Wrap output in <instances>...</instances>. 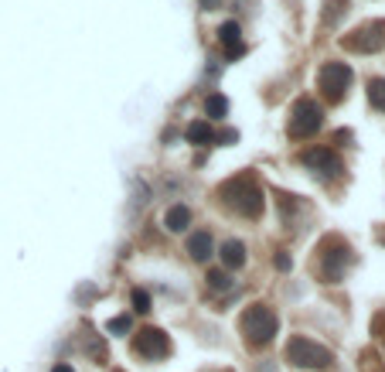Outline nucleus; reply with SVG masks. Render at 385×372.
Wrapping results in <instances>:
<instances>
[{"label":"nucleus","instance_id":"nucleus-1","mask_svg":"<svg viewBox=\"0 0 385 372\" xmlns=\"http://www.w3.org/2000/svg\"><path fill=\"white\" fill-rule=\"evenodd\" d=\"M218 198L229 205L232 212L246 215V219H259L262 215V188L256 185V178L249 174H235L225 185L218 188Z\"/></svg>","mask_w":385,"mask_h":372},{"label":"nucleus","instance_id":"nucleus-2","mask_svg":"<svg viewBox=\"0 0 385 372\" xmlns=\"http://www.w3.org/2000/svg\"><path fill=\"white\" fill-rule=\"evenodd\" d=\"M276 328H280V321H276V315L266 304L246 308V315H242V335H246L249 345H266L276 335Z\"/></svg>","mask_w":385,"mask_h":372},{"label":"nucleus","instance_id":"nucleus-3","mask_svg":"<svg viewBox=\"0 0 385 372\" xmlns=\"http://www.w3.org/2000/svg\"><path fill=\"white\" fill-rule=\"evenodd\" d=\"M286 362H293V366H300V369H328L334 362V355L324 345H317V342H310L304 335H297V338H290V345H286Z\"/></svg>","mask_w":385,"mask_h":372},{"label":"nucleus","instance_id":"nucleus-4","mask_svg":"<svg viewBox=\"0 0 385 372\" xmlns=\"http://www.w3.org/2000/svg\"><path fill=\"white\" fill-rule=\"evenodd\" d=\"M321 127H324V109L314 99H297L290 109V137L304 140V137H314Z\"/></svg>","mask_w":385,"mask_h":372},{"label":"nucleus","instance_id":"nucleus-5","mask_svg":"<svg viewBox=\"0 0 385 372\" xmlns=\"http://www.w3.org/2000/svg\"><path fill=\"white\" fill-rule=\"evenodd\" d=\"M351 263V249H348V242L344 240H324L321 246V270H324V280L328 284H337L341 277H344V270Z\"/></svg>","mask_w":385,"mask_h":372},{"label":"nucleus","instance_id":"nucleus-6","mask_svg":"<svg viewBox=\"0 0 385 372\" xmlns=\"http://www.w3.org/2000/svg\"><path fill=\"white\" fill-rule=\"evenodd\" d=\"M351 79H355V72H351L344 62H328V65L321 69V76H317L321 92H324L331 103H341V99H344V92L351 89Z\"/></svg>","mask_w":385,"mask_h":372},{"label":"nucleus","instance_id":"nucleus-7","mask_svg":"<svg viewBox=\"0 0 385 372\" xmlns=\"http://www.w3.org/2000/svg\"><path fill=\"white\" fill-rule=\"evenodd\" d=\"M300 160H304V167L314 171L321 181H337V178L344 174V160L337 158L331 147H314V151H307Z\"/></svg>","mask_w":385,"mask_h":372},{"label":"nucleus","instance_id":"nucleus-8","mask_svg":"<svg viewBox=\"0 0 385 372\" xmlns=\"http://www.w3.org/2000/svg\"><path fill=\"white\" fill-rule=\"evenodd\" d=\"M133 352H136L140 359H147V362H160V359L171 352V342H167L164 331L144 328V331H136V338H133Z\"/></svg>","mask_w":385,"mask_h":372},{"label":"nucleus","instance_id":"nucleus-9","mask_svg":"<svg viewBox=\"0 0 385 372\" xmlns=\"http://www.w3.org/2000/svg\"><path fill=\"white\" fill-rule=\"evenodd\" d=\"M344 48L348 52H379V48H385V21L365 25L355 34H348L344 38Z\"/></svg>","mask_w":385,"mask_h":372},{"label":"nucleus","instance_id":"nucleus-10","mask_svg":"<svg viewBox=\"0 0 385 372\" xmlns=\"http://www.w3.org/2000/svg\"><path fill=\"white\" fill-rule=\"evenodd\" d=\"M242 31H239V25L235 21H229V25H222V31H218V38H222V45H225V52H229V58H239L242 55V38H239Z\"/></svg>","mask_w":385,"mask_h":372},{"label":"nucleus","instance_id":"nucleus-11","mask_svg":"<svg viewBox=\"0 0 385 372\" xmlns=\"http://www.w3.org/2000/svg\"><path fill=\"white\" fill-rule=\"evenodd\" d=\"M188 253H191V260H198V263H205L208 256L215 253V242L208 233H195L191 240H188Z\"/></svg>","mask_w":385,"mask_h":372},{"label":"nucleus","instance_id":"nucleus-12","mask_svg":"<svg viewBox=\"0 0 385 372\" xmlns=\"http://www.w3.org/2000/svg\"><path fill=\"white\" fill-rule=\"evenodd\" d=\"M164 226H167L171 233H184V229L191 226V209H188V205H171V209L164 212Z\"/></svg>","mask_w":385,"mask_h":372},{"label":"nucleus","instance_id":"nucleus-13","mask_svg":"<svg viewBox=\"0 0 385 372\" xmlns=\"http://www.w3.org/2000/svg\"><path fill=\"white\" fill-rule=\"evenodd\" d=\"M222 263L232 266V270H239V266L246 263V246L239 240H225L222 242Z\"/></svg>","mask_w":385,"mask_h":372},{"label":"nucleus","instance_id":"nucleus-14","mask_svg":"<svg viewBox=\"0 0 385 372\" xmlns=\"http://www.w3.org/2000/svg\"><path fill=\"white\" fill-rule=\"evenodd\" d=\"M184 137H188L191 144H211V140H215V130H211V123H205V120H195Z\"/></svg>","mask_w":385,"mask_h":372},{"label":"nucleus","instance_id":"nucleus-15","mask_svg":"<svg viewBox=\"0 0 385 372\" xmlns=\"http://www.w3.org/2000/svg\"><path fill=\"white\" fill-rule=\"evenodd\" d=\"M205 113L211 116V120H222V116L229 113V99H225V96H208Z\"/></svg>","mask_w":385,"mask_h":372},{"label":"nucleus","instance_id":"nucleus-16","mask_svg":"<svg viewBox=\"0 0 385 372\" xmlns=\"http://www.w3.org/2000/svg\"><path fill=\"white\" fill-rule=\"evenodd\" d=\"M368 99H372V106L382 109L385 113V79H372L368 82Z\"/></svg>","mask_w":385,"mask_h":372},{"label":"nucleus","instance_id":"nucleus-17","mask_svg":"<svg viewBox=\"0 0 385 372\" xmlns=\"http://www.w3.org/2000/svg\"><path fill=\"white\" fill-rule=\"evenodd\" d=\"M344 11H348V0H328V11H324V25H337Z\"/></svg>","mask_w":385,"mask_h":372},{"label":"nucleus","instance_id":"nucleus-18","mask_svg":"<svg viewBox=\"0 0 385 372\" xmlns=\"http://www.w3.org/2000/svg\"><path fill=\"white\" fill-rule=\"evenodd\" d=\"M208 287H211V291H229L232 277L229 273H222V270H211V273H208Z\"/></svg>","mask_w":385,"mask_h":372},{"label":"nucleus","instance_id":"nucleus-19","mask_svg":"<svg viewBox=\"0 0 385 372\" xmlns=\"http://www.w3.org/2000/svg\"><path fill=\"white\" fill-rule=\"evenodd\" d=\"M130 301H133V311H140V315H147V311H150V294H147V291H133Z\"/></svg>","mask_w":385,"mask_h":372},{"label":"nucleus","instance_id":"nucleus-20","mask_svg":"<svg viewBox=\"0 0 385 372\" xmlns=\"http://www.w3.org/2000/svg\"><path fill=\"white\" fill-rule=\"evenodd\" d=\"M106 328H109V335H127V331H130V318H127V315H120V318L109 321Z\"/></svg>","mask_w":385,"mask_h":372},{"label":"nucleus","instance_id":"nucleus-21","mask_svg":"<svg viewBox=\"0 0 385 372\" xmlns=\"http://www.w3.org/2000/svg\"><path fill=\"white\" fill-rule=\"evenodd\" d=\"M273 263H276V270H283V273H286V270H290V256H286V253H276V260H273Z\"/></svg>","mask_w":385,"mask_h":372},{"label":"nucleus","instance_id":"nucleus-22","mask_svg":"<svg viewBox=\"0 0 385 372\" xmlns=\"http://www.w3.org/2000/svg\"><path fill=\"white\" fill-rule=\"evenodd\" d=\"M52 372H72V366H65V362H58V366H55Z\"/></svg>","mask_w":385,"mask_h":372}]
</instances>
